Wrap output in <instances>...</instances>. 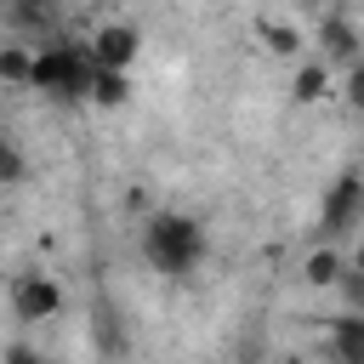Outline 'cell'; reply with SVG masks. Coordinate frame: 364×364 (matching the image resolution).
I'll use <instances>...</instances> for the list:
<instances>
[{
  "label": "cell",
  "mask_w": 364,
  "mask_h": 364,
  "mask_svg": "<svg viewBox=\"0 0 364 364\" xmlns=\"http://www.w3.org/2000/svg\"><path fill=\"white\" fill-rule=\"evenodd\" d=\"M6 364H40V358H34L28 347H11V353H6Z\"/></svg>",
  "instance_id": "obj_10"
},
{
  "label": "cell",
  "mask_w": 364,
  "mask_h": 364,
  "mask_svg": "<svg viewBox=\"0 0 364 364\" xmlns=\"http://www.w3.org/2000/svg\"><path fill=\"white\" fill-rule=\"evenodd\" d=\"M358 205H364V188H358V182H341V188L330 193V205H324V228H336V233H341V228L353 222V210H358Z\"/></svg>",
  "instance_id": "obj_4"
},
{
  "label": "cell",
  "mask_w": 364,
  "mask_h": 364,
  "mask_svg": "<svg viewBox=\"0 0 364 364\" xmlns=\"http://www.w3.org/2000/svg\"><path fill=\"white\" fill-rule=\"evenodd\" d=\"M57 307H63V296H57V284H51L46 273H23V279L11 284V313H17V318L40 324V318H51Z\"/></svg>",
  "instance_id": "obj_3"
},
{
  "label": "cell",
  "mask_w": 364,
  "mask_h": 364,
  "mask_svg": "<svg viewBox=\"0 0 364 364\" xmlns=\"http://www.w3.org/2000/svg\"><path fill=\"white\" fill-rule=\"evenodd\" d=\"M142 250H148L154 267H165V273H188V267L199 262V228L182 222V216H154V222L142 228Z\"/></svg>",
  "instance_id": "obj_1"
},
{
  "label": "cell",
  "mask_w": 364,
  "mask_h": 364,
  "mask_svg": "<svg viewBox=\"0 0 364 364\" xmlns=\"http://www.w3.org/2000/svg\"><path fill=\"white\" fill-rule=\"evenodd\" d=\"M324 85H330V80H324V68H301L296 97H301V102H313V97H324Z\"/></svg>",
  "instance_id": "obj_8"
},
{
  "label": "cell",
  "mask_w": 364,
  "mask_h": 364,
  "mask_svg": "<svg viewBox=\"0 0 364 364\" xmlns=\"http://www.w3.org/2000/svg\"><path fill=\"white\" fill-rule=\"evenodd\" d=\"M353 273H358V279H364V245H358V256H353Z\"/></svg>",
  "instance_id": "obj_11"
},
{
  "label": "cell",
  "mask_w": 364,
  "mask_h": 364,
  "mask_svg": "<svg viewBox=\"0 0 364 364\" xmlns=\"http://www.w3.org/2000/svg\"><path fill=\"white\" fill-rule=\"evenodd\" d=\"M91 63L108 68V74H131V63H136V28H125V23L97 28L91 34Z\"/></svg>",
  "instance_id": "obj_2"
},
{
  "label": "cell",
  "mask_w": 364,
  "mask_h": 364,
  "mask_svg": "<svg viewBox=\"0 0 364 364\" xmlns=\"http://www.w3.org/2000/svg\"><path fill=\"white\" fill-rule=\"evenodd\" d=\"M324 51H330V57H353V51H358L353 28H347V23H330V28H324Z\"/></svg>",
  "instance_id": "obj_6"
},
{
  "label": "cell",
  "mask_w": 364,
  "mask_h": 364,
  "mask_svg": "<svg viewBox=\"0 0 364 364\" xmlns=\"http://www.w3.org/2000/svg\"><path fill=\"white\" fill-rule=\"evenodd\" d=\"M336 267H341V262H336V250H313V256H307V279H318V284H330V279H336Z\"/></svg>",
  "instance_id": "obj_7"
},
{
  "label": "cell",
  "mask_w": 364,
  "mask_h": 364,
  "mask_svg": "<svg viewBox=\"0 0 364 364\" xmlns=\"http://www.w3.org/2000/svg\"><path fill=\"white\" fill-rule=\"evenodd\" d=\"M336 358L341 364H364V318H341L336 324Z\"/></svg>",
  "instance_id": "obj_5"
},
{
  "label": "cell",
  "mask_w": 364,
  "mask_h": 364,
  "mask_svg": "<svg viewBox=\"0 0 364 364\" xmlns=\"http://www.w3.org/2000/svg\"><path fill=\"white\" fill-rule=\"evenodd\" d=\"M347 97H353V102H358V108H364V63H358V68H353V80H347Z\"/></svg>",
  "instance_id": "obj_9"
}]
</instances>
